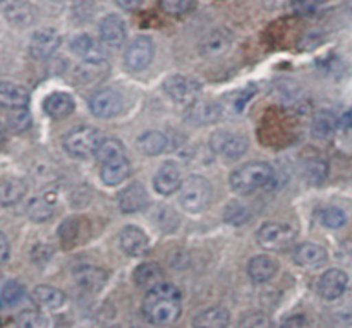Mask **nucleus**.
Returning a JSON list of instances; mask_svg holds the SVG:
<instances>
[{
    "label": "nucleus",
    "mask_w": 352,
    "mask_h": 328,
    "mask_svg": "<svg viewBox=\"0 0 352 328\" xmlns=\"http://www.w3.org/2000/svg\"><path fill=\"white\" fill-rule=\"evenodd\" d=\"M164 89L168 95V98L174 100L175 103L181 105H191L192 102L198 100L201 86L196 79L188 78L182 74H174L164 81Z\"/></svg>",
    "instance_id": "nucleus-7"
},
{
    "label": "nucleus",
    "mask_w": 352,
    "mask_h": 328,
    "mask_svg": "<svg viewBox=\"0 0 352 328\" xmlns=\"http://www.w3.org/2000/svg\"><path fill=\"white\" fill-rule=\"evenodd\" d=\"M230 48V38L227 36L223 31H213L212 34L205 38V41L201 43V55L208 58H217L222 57L229 52Z\"/></svg>",
    "instance_id": "nucleus-32"
},
{
    "label": "nucleus",
    "mask_w": 352,
    "mask_h": 328,
    "mask_svg": "<svg viewBox=\"0 0 352 328\" xmlns=\"http://www.w3.org/2000/svg\"><path fill=\"white\" fill-rule=\"evenodd\" d=\"M74 282L78 284L79 289L89 294H98L103 287H105L107 281H109V274L103 268L95 267V265H81L76 267L72 272Z\"/></svg>",
    "instance_id": "nucleus-14"
},
{
    "label": "nucleus",
    "mask_w": 352,
    "mask_h": 328,
    "mask_svg": "<svg viewBox=\"0 0 352 328\" xmlns=\"http://www.w3.org/2000/svg\"><path fill=\"white\" fill-rule=\"evenodd\" d=\"M213 188L206 177L199 174L188 175L179 189V201L188 213H201L212 203Z\"/></svg>",
    "instance_id": "nucleus-3"
},
{
    "label": "nucleus",
    "mask_w": 352,
    "mask_h": 328,
    "mask_svg": "<svg viewBox=\"0 0 352 328\" xmlns=\"http://www.w3.org/2000/svg\"><path fill=\"white\" fill-rule=\"evenodd\" d=\"M116 2L120 9L134 10V9H138V7H141V3H143L144 0H116Z\"/></svg>",
    "instance_id": "nucleus-48"
},
{
    "label": "nucleus",
    "mask_w": 352,
    "mask_h": 328,
    "mask_svg": "<svg viewBox=\"0 0 352 328\" xmlns=\"http://www.w3.org/2000/svg\"><path fill=\"white\" fill-rule=\"evenodd\" d=\"M55 203H57V193L45 191L40 196L33 198L28 205V217L33 222H47L54 217Z\"/></svg>",
    "instance_id": "nucleus-25"
},
{
    "label": "nucleus",
    "mask_w": 352,
    "mask_h": 328,
    "mask_svg": "<svg viewBox=\"0 0 352 328\" xmlns=\"http://www.w3.org/2000/svg\"><path fill=\"white\" fill-rule=\"evenodd\" d=\"M220 116H222V105L213 100H196L188 110V120L196 126H208L217 122Z\"/></svg>",
    "instance_id": "nucleus-21"
},
{
    "label": "nucleus",
    "mask_w": 352,
    "mask_h": 328,
    "mask_svg": "<svg viewBox=\"0 0 352 328\" xmlns=\"http://www.w3.org/2000/svg\"><path fill=\"white\" fill-rule=\"evenodd\" d=\"M230 323V313L226 306H212L192 318V328H227Z\"/></svg>",
    "instance_id": "nucleus-26"
},
{
    "label": "nucleus",
    "mask_w": 352,
    "mask_h": 328,
    "mask_svg": "<svg viewBox=\"0 0 352 328\" xmlns=\"http://www.w3.org/2000/svg\"><path fill=\"white\" fill-rule=\"evenodd\" d=\"M155 55V43L150 36H138L127 45V50L124 54V64L127 69L138 72L144 71L151 64Z\"/></svg>",
    "instance_id": "nucleus-9"
},
{
    "label": "nucleus",
    "mask_w": 352,
    "mask_h": 328,
    "mask_svg": "<svg viewBox=\"0 0 352 328\" xmlns=\"http://www.w3.org/2000/svg\"><path fill=\"white\" fill-rule=\"evenodd\" d=\"M237 328H272V322L263 311H250L241 316Z\"/></svg>",
    "instance_id": "nucleus-42"
},
{
    "label": "nucleus",
    "mask_w": 352,
    "mask_h": 328,
    "mask_svg": "<svg viewBox=\"0 0 352 328\" xmlns=\"http://www.w3.org/2000/svg\"><path fill=\"white\" fill-rule=\"evenodd\" d=\"M23 298H24V287L21 282L7 281L6 284H3L2 294H0L3 308H12V306L19 305Z\"/></svg>",
    "instance_id": "nucleus-41"
},
{
    "label": "nucleus",
    "mask_w": 352,
    "mask_h": 328,
    "mask_svg": "<svg viewBox=\"0 0 352 328\" xmlns=\"http://www.w3.org/2000/svg\"><path fill=\"white\" fill-rule=\"evenodd\" d=\"M292 258H294L296 265L308 270H316L327 265L329 261V254H327L325 248L320 246L316 243H301L294 248L292 251Z\"/></svg>",
    "instance_id": "nucleus-17"
},
{
    "label": "nucleus",
    "mask_w": 352,
    "mask_h": 328,
    "mask_svg": "<svg viewBox=\"0 0 352 328\" xmlns=\"http://www.w3.org/2000/svg\"><path fill=\"white\" fill-rule=\"evenodd\" d=\"M62 43V36L57 30L54 28H41V30L34 31L33 36L30 40V54L31 57L38 58H48L58 50Z\"/></svg>",
    "instance_id": "nucleus-11"
},
{
    "label": "nucleus",
    "mask_w": 352,
    "mask_h": 328,
    "mask_svg": "<svg viewBox=\"0 0 352 328\" xmlns=\"http://www.w3.org/2000/svg\"><path fill=\"white\" fill-rule=\"evenodd\" d=\"M134 284L140 289L144 291H151L153 287H157L158 284H162L164 281V268L160 267L155 261H146V263H141L140 267H136L133 274Z\"/></svg>",
    "instance_id": "nucleus-28"
},
{
    "label": "nucleus",
    "mask_w": 352,
    "mask_h": 328,
    "mask_svg": "<svg viewBox=\"0 0 352 328\" xmlns=\"http://www.w3.org/2000/svg\"><path fill=\"white\" fill-rule=\"evenodd\" d=\"M31 301L40 309H58L65 305V294L52 285H36L31 291Z\"/></svg>",
    "instance_id": "nucleus-27"
},
{
    "label": "nucleus",
    "mask_w": 352,
    "mask_h": 328,
    "mask_svg": "<svg viewBox=\"0 0 352 328\" xmlns=\"http://www.w3.org/2000/svg\"><path fill=\"white\" fill-rule=\"evenodd\" d=\"M280 328H309V322L305 315H294L285 318Z\"/></svg>",
    "instance_id": "nucleus-46"
},
{
    "label": "nucleus",
    "mask_w": 352,
    "mask_h": 328,
    "mask_svg": "<svg viewBox=\"0 0 352 328\" xmlns=\"http://www.w3.org/2000/svg\"><path fill=\"white\" fill-rule=\"evenodd\" d=\"M57 3H64V6H71V3H76L78 0H55Z\"/></svg>",
    "instance_id": "nucleus-50"
},
{
    "label": "nucleus",
    "mask_w": 352,
    "mask_h": 328,
    "mask_svg": "<svg viewBox=\"0 0 352 328\" xmlns=\"http://www.w3.org/2000/svg\"><path fill=\"white\" fill-rule=\"evenodd\" d=\"M102 45L103 43H98L93 36L82 33L72 38L71 52L82 62H107V55Z\"/></svg>",
    "instance_id": "nucleus-20"
},
{
    "label": "nucleus",
    "mask_w": 352,
    "mask_h": 328,
    "mask_svg": "<svg viewBox=\"0 0 352 328\" xmlns=\"http://www.w3.org/2000/svg\"><path fill=\"white\" fill-rule=\"evenodd\" d=\"M339 124L344 127V129H351L352 127V107L349 110H346V112H344V116L340 117Z\"/></svg>",
    "instance_id": "nucleus-49"
},
{
    "label": "nucleus",
    "mask_w": 352,
    "mask_h": 328,
    "mask_svg": "<svg viewBox=\"0 0 352 328\" xmlns=\"http://www.w3.org/2000/svg\"><path fill=\"white\" fill-rule=\"evenodd\" d=\"M182 182V172L175 162H165L160 168L157 171L153 179V188L158 195L170 196L181 189Z\"/></svg>",
    "instance_id": "nucleus-15"
},
{
    "label": "nucleus",
    "mask_w": 352,
    "mask_h": 328,
    "mask_svg": "<svg viewBox=\"0 0 352 328\" xmlns=\"http://www.w3.org/2000/svg\"><path fill=\"white\" fill-rule=\"evenodd\" d=\"M301 172L309 184H322L329 177V164L322 158H308L302 162Z\"/></svg>",
    "instance_id": "nucleus-34"
},
{
    "label": "nucleus",
    "mask_w": 352,
    "mask_h": 328,
    "mask_svg": "<svg viewBox=\"0 0 352 328\" xmlns=\"http://www.w3.org/2000/svg\"><path fill=\"white\" fill-rule=\"evenodd\" d=\"M2 2H6V0H2Z\"/></svg>",
    "instance_id": "nucleus-51"
},
{
    "label": "nucleus",
    "mask_w": 352,
    "mask_h": 328,
    "mask_svg": "<svg viewBox=\"0 0 352 328\" xmlns=\"http://www.w3.org/2000/svg\"><path fill=\"white\" fill-rule=\"evenodd\" d=\"M141 313L151 325L168 327L175 323L182 313L181 289L168 282L158 284L144 296Z\"/></svg>",
    "instance_id": "nucleus-1"
},
{
    "label": "nucleus",
    "mask_w": 352,
    "mask_h": 328,
    "mask_svg": "<svg viewBox=\"0 0 352 328\" xmlns=\"http://www.w3.org/2000/svg\"><path fill=\"white\" fill-rule=\"evenodd\" d=\"M256 241L261 248L268 251H280L292 246L296 241L294 229H291L285 223L268 222L260 227L256 234Z\"/></svg>",
    "instance_id": "nucleus-6"
},
{
    "label": "nucleus",
    "mask_w": 352,
    "mask_h": 328,
    "mask_svg": "<svg viewBox=\"0 0 352 328\" xmlns=\"http://www.w3.org/2000/svg\"><path fill=\"white\" fill-rule=\"evenodd\" d=\"M318 220L327 229H340L347 223V215L337 206H327L318 212Z\"/></svg>",
    "instance_id": "nucleus-39"
},
{
    "label": "nucleus",
    "mask_w": 352,
    "mask_h": 328,
    "mask_svg": "<svg viewBox=\"0 0 352 328\" xmlns=\"http://www.w3.org/2000/svg\"><path fill=\"white\" fill-rule=\"evenodd\" d=\"M278 261L268 254H258L248 263V277L253 284H267L277 275Z\"/></svg>",
    "instance_id": "nucleus-22"
},
{
    "label": "nucleus",
    "mask_w": 352,
    "mask_h": 328,
    "mask_svg": "<svg viewBox=\"0 0 352 328\" xmlns=\"http://www.w3.org/2000/svg\"><path fill=\"white\" fill-rule=\"evenodd\" d=\"M52 254H54V250L50 244H36L31 250V260L36 265H45L52 260Z\"/></svg>",
    "instance_id": "nucleus-44"
},
{
    "label": "nucleus",
    "mask_w": 352,
    "mask_h": 328,
    "mask_svg": "<svg viewBox=\"0 0 352 328\" xmlns=\"http://www.w3.org/2000/svg\"><path fill=\"white\" fill-rule=\"evenodd\" d=\"M133 172L131 167V162L127 160V157L116 158L112 162H107V164L100 165V179L105 186H119L126 181L127 177Z\"/></svg>",
    "instance_id": "nucleus-24"
},
{
    "label": "nucleus",
    "mask_w": 352,
    "mask_h": 328,
    "mask_svg": "<svg viewBox=\"0 0 352 328\" xmlns=\"http://www.w3.org/2000/svg\"><path fill=\"white\" fill-rule=\"evenodd\" d=\"M6 126L12 134L26 133L31 127V113L28 112V107L10 109L6 116Z\"/></svg>",
    "instance_id": "nucleus-35"
},
{
    "label": "nucleus",
    "mask_w": 352,
    "mask_h": 328,
    "mask_svg": "<svg viewBox=\"0 0 352 328\" xmlns=\"http://www.w3.org/2000/svg\"><path fill=\"white\" fill-rule=\"evenodd\" d=\"M120 250L131 258H141L150 251V239L146 232L136 226L124 227L119 236Z\"/></svg>",
    "instance_id": "nucleus-16"
},
{
    "label": "nucleus",
    "mask_w": 352,
    "mask_h": 328,
    "mask_svg": "<svg viewBox=\"0 0 352 328\" xmlns=\"http://www.w3.org/2000/svg\"><path fill=\"white\" fill-rule=\"evenodd\" d=\"M210 150L217 155H222L227 160H237L244 157L250 148V141L244 134L229 129H219L210 136Z\"/></svg>",
    "instance_id": "nucleus-5"
},
{
    "label": "nucleus",
    "mask_w": 352,
    "mask_h": 328,
    "mask_svg": "<svg viewBox=\"0 0 352 328\" xmlns=\"http://www.w3.org/2000/svg\"><path fill=\"white\" fill-rule=\"evenodd\" d=\"M251 217H253V212H251L250 206L239 201L229 203L226 212H223V220L230 226H244V223L250 222Z\"/></svg>",
    "instance_id": "nucleus-38"
},
{
    "label": "nucleus",
    "mask_w": 352,
    "mask_h": 328,
    "mask_svg": "<svg viewBox=\"0 0 352 328\" xmlns=\"http://www.w3.org/2000/svg\"><path fill=\"white\" fill-rule=\"evenodd\" d=\"M17 328H48V318L38 309H24L16 316Z\"/></svg>",
    "instance_id": "nucleus-40"
},
{
    "label": "nucleus",
    "mask_w": 352,
    "mask_h": 328,
    "mask_svg": "<svg viewBox=\"0 0 352 328\" xmlns=\"http://www.w3.org/2000/svg\"><path fill=\"white\" fill-rule=\"evenodd\" d=\"M136 146L146 157H158L168 150V138L162 131H144L138 136Z\"/></svg>",
    "instance_id": "nucleus-29"
},
{
    "label": "nucleus",
    "mask_w": 352,
    "mask_h": 328,
    "mask_svg": "<svg viewBox=\"0 0 352 328\" xmlns=\"http://www.w3.org/2000/svg\"><path fill=\"white\" fill-rule=\"evenodd\" d=\"M0 102L7 109H19V107H28L30 103V93L26 88L16 83L3 81L0 85Z\"/></svg>",
    "instance_id": "nucleus-30"
},
{
    "label": "nucleus",
    "mask_w": 352,
    "mask_h": 328,
    "mask_svg": "<svg viewBox=\"0 0 352 328\" xmlns=\"http://www.w3.org/2000/svg\"><path fill=\"white\" fill-rule=\"evenodd\" d=\"M76 109L74 98L69 93L55 91L43 100V110L50 119L60 120L71 116Z\"/></svg>",
    "instance_id": "nucleus-23"
},
{
    "label": "nucleus",
    "mask_w": 352,
    "mask_h": 328,
    "mask_svg": "<svg viewBox=\"0 0 352 328\" xmlns=\"http://www.w3.org/2000/svg\"><path fill=\"white\" fill-rule=\"evenodd\" d=\"M126 148H124V144L120 143L119 140H116V138H107V140L102 141V144L98 146V150H96V160L100 162V165L102 164H107V162H112L116 160V158H120V157H126Z\"/></svg>",
    "instance_id": "nucleus-37"
},
{
    "label": "nucleus",
    "mask_w": 352,
    "mask_h": 328,
    "mask_svg": "<svg viewBox=\"0 0 352 328\" xmlns=\"http://www.w3.org/2000/svg\"><path fill=\"white\" fill-rule=\"evenodd\" d=\"M28 193V184L19 177H7L0 186V203L2 206H14L24 198Z\"/></svg>",
    "instance_id": "nucleus-31"
},
{
    "label": "nucleus",
    "mask_w": 352,
    "mask_h": 328,
    "mask_svg": "<svg viewBox=\"0 0 352 328\" xmlns=\"http://www.w3.org/2000/svg\"><path fill=\"white\" fill-rule=\"evenodd\" d=\"M349 287V277L344 270L339 268H330L325 274L320 277L318 285V294L322 296L325 301H336V299L342 298L344 292Z\"/></svg>",
    "instance_id": "nucleus-13"
},
{
    "label": "nucleus",
    "mask_w": 352,
    "mask_h": 328,
    "mask_svg": "<svg viewBox=\"0 0 352 328\" xmlns=\"http://www.w3.org/2000/svg\"><path fill=\"white\" fill-rule=\"evenodd\" d=\"M117 203H119V208L122 213H138L143 212L150 205V198H148V193L143 184L133 182L127 188H124V191L119 193Z\"/></svg>",
    "instance_id": "nucleus-19"
},
{
    "label": "nucleus",
    "mask_w": 352,
    "mask_h": 328,
    "mask_svg": "<svg viewBox=\"0 0 352 328\" xmlns=\"http://www.w3.org/2000/svg\"><path fill=\"white\" fill-rule=\"evenodd\" d=\"M7 23L14 28H30L38 17V9L28 0H12L3 7Z\"/></svg>",
    "instance_id": "nucleus-18"
},
{
    "label": "nucleus",
    "mask_w": 352,
    "mask_h": 328,
    "mask_svg": "<svg viewBox=\"0 0 352 328\" xmlns=\"http://www.w3.org/2000/svg\"><path fill=\"white\" fill-rule=\"evenodd\" d=\"M89 236V223L82 217H71L58 227V239L65 250H74L79 244L86 243Z\"/></svg>",
    "instance_id": "nucleus-12"
},
{
    "label": "nucleus",
    "mask_w": 352,
    "mask_h": 328,
    "mask_svg": "<svg viewBox=\"0 0 352 328\" xmlns=\"http://www.w3.org/2000/svg\"><path fill=\"white\" fill-rule=\"evenodd\" d=\"M162 9L172 16H182L195 7V0H160Z\"/></svg>",
    "instance_id": "nucleus-43"
},
{
    "label": "nucleus",
    "mask_w": 352,
    "mask_h": 328,
    "mask_svg": "<svg viewBox=\"0 0 352 328\" xmlns=\"http://www.w3.org/2000/svg\"><path fill=\"white\" fill-rule=\"evenodd\" d=\"M292 7L301 16H311L322 7V0H294Z\"/></svg>",
    "instance_id": "nucleus-45"
},
{
    "label": "nucleus",
    "mask_w": 352,
    "mask_h": 328,
    "mask_svg": "<svg viewBox=\"0 0 352 328\" xmlns=\"http://www.w3.org/2000/svg\"><path fill=\"white\" fill-rule=\"evenodd\" d=\"M337 119L333 113L327 112V110H322L315 116L311 124V133L313 136L318 138V140H329V138L333 136L337 129Z\"/></svg>",
    "instance_id": "nucleus-33"
},
{
    "label": "nucleus",
    "mask_w": 352,
    "mask_h": 328,
    "mask_svg": "<svg viewBox=\"0 0 352 328\" xmlns=\"http://www.w3.org/2000/svg\"><path fill=\"white\" fill-rule=\"evenodd\" d=\"M89 110L98 119H113L124 112V98L112 88L100 89L89 98Z\"/></svg>",
    "instance_id": "nucleus-8"
},
{
    "label": "nucleus",
    "mask_w": 352,
    "mask_h": 328,
    "mask_svg": "<svg viewBox=\"0 0 352 328\" xmlns=\"http://www.w3.org/2000/svg\"><path fill=\"white\" fill-rule=\"evenodd\" d=\"M103 138L100 136L95 127L81 126L72 129L67 136L64 138V150L67 155L78 160H86V158L96 155V150L102 144Z\"/></svg>",
    "instance_id": "nucleus-4"
},
{
    "label": "nucleus",
    "mask_w": 352,
    "mask_h": 328,
    "mask_svg": "<svg viewBox=\"0 0 352 328\" xmlns=\"http://www.w3.org/2000/svg\"><path fill=\"white\" fill-rule=\"evenodd\" d=\"M7 260H9V241L6 234H0V261L6 263Z\"/></svg>",
    "instance_id": "nucleus-47"
},
{
    "label": "nucleus",
    "mask_w": 352,
    "mask_h": 328,
    "mask_svg": "<svg viewBox=\"0 0 352 328\" xmlns=\"http://www.w3.org/2000/svg\"><path fill=\"white\" fill-rule=\"evenodd\" d=\"M275 179V172L267 162H251L236 168L230 174V189L237 195H251V193L270 186Z\"/></svg>",
    "instance_id": "nucleus-2"
},
{
    "label": "nucleus",
    "mask_w": 352,
    "mask_h": 328,
    "mask_svg": "<svg viewBox=\"0 0 352 328\" xmlns=\"http://www.w3.org/2000/svg\"><path fill=\"white\" fill-rule=\"evenodd\" d=\"M258 88L254 85L246 86L243 89H237L236 93L229 95V98L226 100V109L230 110V113H243V110L246 109L248 103L253 100V96L256 95Z\"/></svg>",
    "instance_id": "nucleus-36"
},
{
    "label": "nucleus",
    "mask_w": 352,
    "mask_h": 328,
    "mask_svg": "<svg viewBox=\"0 0 352 328\" xmlns=\"http://www.w3.org/2000/svg\"><path fill=\"white\" fill-rule=\"evenodd\" d=\"M98 33L103 47L117 50V48H120L126 43L127 28L122 17L117 16V14H109V16H105L100 21Z\"/></svg>",
    "instance_id": "nucleus-10"
}]
</instances>
